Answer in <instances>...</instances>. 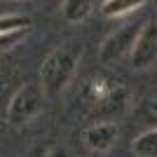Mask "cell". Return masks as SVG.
I'll use <instances>...</instances> for the list:
<instances>
[{
  "instance_id": "8992f818",
  "label": "cell",
  "mask_w": 157,
  "mask_h": 157,
  "mask_svg": "<svg viewBox=\"0 0 157 157\" xmlns=\"http://www.w3.org/2000/svg\"><path fill=\"white\" fill-rule=\"evenodd\" d=\"M127 103H129V89H127V87H122V85L117 82V85H110V87H108V92L98 98L94 105H96L98 113L120 115V113L127 108Z\"/></svg>"
},
{
  "instance_id": "3957f363",
  "label": "cell",
  "mask_w": 157,
  "mask_h": 157,
  "mask_svg": "<svg viewBox=\"0 0 157 157\" xmlns=\"http://www.w3.org/2000/svg\"><path fill=\"white\" fill-rule=\"evenodd\" d=\"M129 61L134 71H148L157 63V19L143 21L136 42L131 47Z\"/></svg>"
},
{
  "instance_id": "8fae6325",
  "label": "cell",
  "mask_w": 157,
  "mask_h": 157,
  "mask_svg": "<svg viewBox=\"0 0 157 157\" xmlns=\"http://www.w3.org/2000/svg\"><path fill=\"white\" fill-rule=\"evenodd\" d=\"M31 19L24 14H0V35L2 33H17V31H28Z\"/></svg>"
},
{
  "instance_id": "277c9868",
  "label": "cell",
  "mask_w": 157,
  "mask_h": 157,
  "mask_svg": "<svg viewBox=\"0 0 157 157\" xmlns=\"http://www.w3.org/2000/svg\"><path fill=\"white\" fill-rule=\"evenodd\" d=\"M141 26H143V24L129 21V24H124L122 28L113 31L110 35L103 40L101 49H98V59L103 61V63H115V61L129 56L131 47H134V42H136V35H138V31H141Z\"/></svg>"
},
{
  "instance_id": "7a4b0ae2",
  "label": "cell",
  "mask_w": 157,
  "mask_h": 157,
  "mask_svg": "<svg viewBox=\"0 0 157 157\" xmlns=\"http://www.w3.org/2000/svg\"><path fill=\"white\" fill-rule=\"evenodd\" d=\"M42 103H45V92L40 82H26L12 94L5 110V120L12 127H26L40 115Z\"/></svg>"
},
{
  "instance_id": "6da1fadb",
  "label": "cell",
  "mask_w": 157,
  "mask_h": 157,
  "mask_svg": "<svg viewBox=\"0 0 157 157\" xmlns=\"http://www.w3.org/2000/svg\"><path fill=\"white\" fill-rule=\"evenodd\" d=\"M82 59V45L66 42L47 54L40 66V87L45 96H59L78 73V63Z\"/></svg>"
},
{
  "instance_id": "30bf717a",
  "label": "cell",
  "mask_w": 157,
  "mask_h": 157,
  "mask_svg": "<svg viewBox=\"0 0 157 157\" xmlns=\"http://www.w3.org/2000/svg\"><path fill=\"white\" fill-rule=\"evenodd\" d=\"M131 152L136 157H157V129H145L141 136H136Z\"/></svg>"
},
{
  "instance_id": "7c38bea8",
  "label": "cell",
  "mask_w": 157,
  "mask_h": 157,
  "mask_svg": "<svg viewBox=\"0 0 157 157\" xmlns=\"http://www.w3.org/2000/svg\"><path fill=\"white\" fill-rule=\"evenodd\" d=\"M24 35H26V31H17V33H2L0 35V52H7V49H12V47H17L24 40Z\"/></svg>"
},
{
  "instance_id": "4fadbf2b",
  "label": "cell",
  "mask_w": 157,
  "mask_h": 157,
  "mask_svg": "<svg viewBox=\"0 0 157 157\" xmlns=\"http://www.w3.org/2000/svg\"><path fill=\"white\" fill-rule=\"evenodd\" d=\"M42 157H73V155H71L68 148H63V145H54V148H49Z\"/></svg>"
},
{
  "instance_id": "9c48e42d",
  "label": "cell",
  "mask_w": 157,
  "mask_h": 157,
  "mask_svg": "<svg viewBox=\"0 0 157 157\" xmlns=\"http://www.w3.org/2000/svg\"><path fill=\"white\" fill-rule=\"evenodd\" d=\"M136 115H138V120H141V124H145L148 129H157V89L150 92L138 103Z\"/></svg>"
},
{
  "instance_id": "5b68a950",
  "label": "cell",
  "mask_w": 157,
  "mask_h": 157,
  "mask_svg": "<svg viewBox=\"0 0 157 157\" xmlns=\"http://www.w3.org/2000/svg\"><path fill=\"white\" fill-rule=\"evenodd\" d=\"M120 136V129L115 122L110 120H101V122H94L85 129V145L89 148L92 152H108L115 145Z\"/></svg>"
},
{
  "instance_id": "ba28073f",
  "label": "cell",
  "mask_w": 157,
  "mask_h": 157,
  "mask_svg": "<svg viewBox=\"0 0 157 157\" xmlns=\"http://www.w3.org/2000/svg\"><path fill=\"white\" fill-rule=\"evenodd\" d=\"M148 0H103L101 12L108 19H117V17H127V14L138 12L141 7H145Z\"/></svg>"
},
{
  "instance_id": "52a82bcc",
  "label": "cell",
  "mask_w": 157,
  "mask_h": 157,
  "mask_svg": "<svg viewBox=\"0 0 157 157\" xmlns=\"http://www.w3.org/2000/svg\"><path fill=\"white\" fill-rule=\"evenodd\" d=\"M94 0H61V14L68 24H82L92 14Z\"/></svg>"
}]
</instances>
